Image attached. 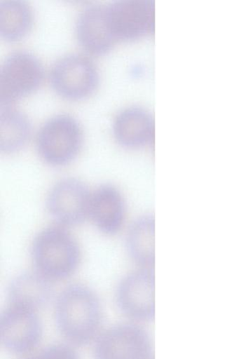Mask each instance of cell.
<instances>
[{
	"instance_id": "10",
	"label": "cell",
	"mask_w": 227,
	"mask_h": 359,
	"mask_svg": "<svg viewBox=\"0 0 227 359\" xmlns=\"http://www.w3.org/2000/svg\"><path fill=\"white\" fill-rule=\"evenodd\" d=\"M0 331L2 344L15 353L33 350L42 334L41 324L35 311L13 306L1 314Z\"/></svg>"
},
{
	"instance_id": "3",
	"label": "cell",
	"mask_w": 227,
	"mask_h": 359,
	"mask_svg": "<svg viewBox=\"0 0 227 359\" xmlns=\"http://www.w3.org/2000/svg\"><path fill=\"white\" fill-rule=\"evenodd\" d=\"M82 141L78 123L67 114L55 115L41 127L36 139L39 154L48 163L63 165L77 155Z\"/></svg>"
},
{
	"instance_id": "7",
	"label": "cell",
	"mask_w": 227,
	"mask_h": 359,
	"mask_svg": "<svg viewBox=\"0 0 227 359\" xmlns=\"http://www.w3.org/2000/svg\"><path fill=\"white\" fill-rule=\"evenodd\" d=\"M116 302L127 316L138 320H150L155 315V279L151 269L130 273L119 283Z\"/></svg>"
},
{
	"instance_id": "14",
	"label": "cell",
	"mask_w": 227,
	"mask_h": 359,
	"mask_svg": "<svg viewBox=\"0 0 227 359\" xmlns=\"http://www.w3.org/2000/svg\"><path fill=\"white\" fill-rule=\"evenodd\" d=\"M51 295L50 280L36 271L18 276L11 281L8 290L10 306L34 311L43 307Z\"/></svg>"
},
{
	"instance_id": "12",
	"label": "cell",
	"mask_w": 227,
	"mask_h": 359,
	"mask_svg": "<svg viewBox=\"0 0 227 359\" xmlns=\"http://www.w3.org/2000/svg\"><path fill=\"white\" fill-rule=\"evenodd\" d=\"M76 32L81 44L92 53L107 51L115 40L104 5L92 4L85 8L78 18Z\"/></svg>"
},
{
	"instance_id": "8",
	"label": "cell",
	"mask_w": 227,
	"mask_h": 359,
	"mask_svg": "<svg viewBox=\"0 0 227 359\" xmlns=\"http://www.w3.org/2000/svg\"><path fill=\"white\" fill-rule=\"evenodd\" d=\"M115 39H134L154 29L155 4L152 0H118L106 6Z\"/></svg>"
},
{
	"instance_id": "13",
	"label": "cell",
	"mask_w": 227,
	"mask_h": 359,
	"mask_svg": "<svg viewBox=\"0 0 227 359\" xmlns=\"http://www.w3.org/2000/svg\"><path fill=\"white\" fill-rule=\"evenodd\" d=\"M114 133L117 140L127 147H139L152 142L154 123L151 114L139 107L122 110L116 117Z\"/></svg>"
},
{
	"instance_id": "5",
	"label": "cell",
	"mask_w": 227,
	"mask_h": 359,
	"mask_svg": "<svg viewBox=\"0 0 227 359\" xmlns=\"http://www.w3.org/2000/svg\"><path fill=\"white\" fill-rule=\"evenodd\" d=\"M50 78L53 88L60 95L79 99L94 90L98 74L88 57L74 53L64 55L53 65Z\"/></svg>"
},
{
	"instance_id": "4",
	"label": "cell",
	"mask_w": 227,
	"mask_h": 359,
	"mask_svg": "<svg viewBox=\"0 0 227 359\" xmlns=\"http://www.w3.org/2000/svg\"><path fill=\"white\" fill-rule=\"evenodd\" d=\"M43 77V66L34 55L26 50L11 53L1 67V105H8L35 90Z\"/></svg>"
},
{
	"instance_id": "16",
	"label": "cell",
	"mask_w": 227,
	"mask_h": 359,
	"mask_svg": "<svg viewBox=\"0 0 227 359\" xmlns=\"http://www.w3.org/2000/svg\"><path fill=\"white\" fill-rule=\"evenodd\" d=\"M30 133L27 117L20 111L9 105H1V151L13 152L21 148Z\"/></svg>"
},
{
	"instance_id": "17",
	"label": "cell",
	"mask_w": 227,
	"mask_h": 359,
	"mask_svg": "<svg viewBox=\"0 0 227 359\" xmlns=\"http://www.w3.org/2000/svg\"><path fill=\"white\" fill-rule=\"evenodd\" d=\"M32 22V11L22 0H4L0 3L1 34L5 39L15 40L22 36Z\"/></svg>"
},
{
	"instance_id": "9",
	"label": "cell",
	"mask_w": 227,
	"mask_h": 359,
	"mask_svg": "<svg viewBox=\"0 0 227 359\" xmlns=\"http://www.w3.org/2000/svg\"><path fill=\"white\" fill-rule=\"evenodd\" d=\"M91 193L78 180H63L52 188L48 196V211L62 225L79 224L89 217Z\"/></svg>"
},
{
	"instance_id": "11",
	"label": "cell",
	"mask_w": 227,
	"mask_h": 359,
	"mask_svg": "<svg viewBox=\"0 0 227 359\" xmlns=\"http://www.w3.org/2000/svg\"><path fill=\"white\" fill-rule=\"evenodd\" d=\"M125 217V201L117 188L106 184L91 193L89 217L101 232L115 234L121 229Z\"/></svg>"
},
{
	"instance_id": "18",
	"label": "cell",
	"mask_w": 227,
	"mask_h": 359,
	"mask_svg": "<svg viewBox=\"0 0 227 359\" xmlns=\"http://www.w3.org/2000/svg\"><path fill=\"white\" fill-rule=\"evenodd\" d=\"M25 359H79L76 351L67 344H54Z\"/></svg>"
},
{
	"instance_id": "15",
	"label": "cell",
	"mask_w": 227,
	"mask_h": 359,
	"mask_svg": "<svg viewBox=\"0 0 227 359\" xmlns=\"http://www.w3.org/2000/svg\"><path fill=\"white\" fill-rule=\"evenodd\" d=\"M126 247L137 263L151 269L155 261V219L152 215H144L133 222L127 234Z\"/></svg>"
},
{
	"instance_id": "2",
	"label": "cell",
	"mask_w": 227,
	"mask_h": 359,
	"mask_svg": "<svg viewBox=\"0 0 227 359\" xmlns=\"http://www.w3.org/2000/svg\"><path fill=\"white\" fill-rule=\"evenodd\" d=\"M36 271L49 280L64 279L77 268L80 260L78 245L63 226L44 229L37 234L32 246Z\"/></svg>"
},
{
	"instance_id": "6",
	"label": "cell",
	"mask_w": 227,
	"mask_h": 359,
	"mask_svg": "<svg viewBox=\"0 0 227 359\" xmlns=\"http://www.w3.org/2000/svg\"><path fill=\"white\" fill-rule=\"evenodd\" d=\"M95 359H146L152 354L147 333L133 324L109 328L97 339Z\"/></svg>"
},
{
	"instance_id": "19",
	"label": "cell",
	"mask_w": 227,
	"mask_h": 359,
	"mask_svg": "<svg viewBox=\"0 0 227 359\" xmlns=\"http://www.w3.org/2000/svg\"><path fill=\"white\" fill-rule=\"evenodd\" d=\"M146 359H154L153 355H150L149 357L146 358Z\"/></svg>"
},
{
	"instance_id": "1",
	"label": "cell",
	"mask_w": 227,
	"mask_h": 359,
	"mask_svg": "<svg viewBox=\"0 0 227 359\" xmlns=\"http://www.w3.org/2000/svg\"><path fill=\"white\" fill-rule=\"evenodd\" d=\"M59 331L69 341L86 344L97 335L102 320L99 299L90 288L74 285L59 295L55 309Z\"/></svg>"
}]
</instances>
